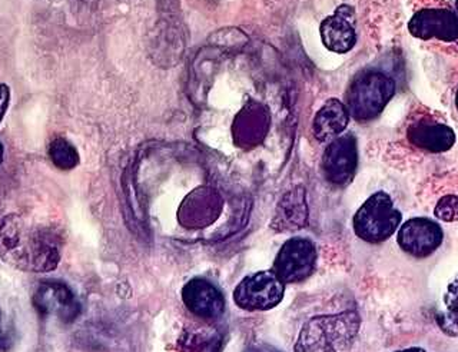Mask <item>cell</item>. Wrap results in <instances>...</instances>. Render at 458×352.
I'll use <instances>...</instances> for the list:
<instances>
[{
  "instance_id": "1",
  "label": "cell",
  "mask_w": 458,
  "mask_h": 352,
  "mask_svg": "<svg viewBox=\"0 0 458 352\" xmlns=\"http://www.w3.org/2000/svg\"><path fill=\"white\" fill-rule=\"evenodd\" d=\"M0 258L28 272H50L61 261V242L47 228H29L16 214L0 223Z\"/></svg>"
},
{
  "instance_id": "2",
  "label": "cell",
  "mask_w": 458,
  "mask_h": 352,
  "mask_svg": "<svg viewBox=\"0 0 458 352\" xmlns=\"http://www.w3.org/2000/svg\"><path fill=\"white\" fill-rule=\"evenodd\" d=\"M360 328L354 311L315 316L301 330L295 352H347Z\"/></svg>"
},
{
  "instance_id": "3",
  "label": "cell",
  "mask_w": 458,
  "mask_h": 352,
  "mask_svg": "<svg viewBox=\"0 0 458 352\" xmlns=\"http://www.w3.org/2000/svg\"><path fill=\"white\" fill-rule=\"evenodd\" d=\"M395 94V82L379 71H364L355 76L347 90L348 112L360 122H367L384 111Z\"/></svg>"
},
{
  "instance_id": "4",
  "label": "cell",
  "mask_w": 458,
  "mask_h": 352,
  "mask_svg": "<svg viewBox=\"0 0 458 352\" xmlns=\"http://www.w3.org/2000/svg\"><path fill=\"white\" fill-rule=\"evenodd\" d=\"M403 215L394 205L393 198L386 192L371 195L360 206L352 221L355 235L369 244H381L390 239L400 228Z\"/></svg>"
},
{
  "instance_id": "5",
  "label": "cell",
  "mask_w": 458,
  "mask_h": 352,
  "mask_svg": "<svg viewBox=\"0 0 458 352\" xmlns=\"http://www.w3.org/2000/svg\"><path fill=\"white\" fill-rule=\"evenodd\" d=\"M285 284L276 271H259L241 281L233 291V301L245 311H268L283 301Z\"/></svg>"
},
{
  "instance_id": "6",
  "label": "cell",
  "mask_w": 458,
  "mask_h": 352,
  "mask_svg": "<svg viewBox=\"0 0 458 352\" xmlns=\"http://www.w3.org/2000/svg\"><path fill=\"white\" fill-rule=\"evenodd\" d=\"M317 265V248L307 238H293L279 249L274 271L284 284H295L311 277Z\"/></svg>"
},
{
  "instance_id": "7",
  "label": "cell",
  "mask_w": 458,
  "mask_h": 352,
  "mask_svg": "<svg viewBox=\"0 0 458 352\" xmlns=\"http://www.w3.org/2000/svg\"><path fill=\"white\" fill-rule=\"evenodd\" d=\"M358 166L357 139L352 133L340 135L329 142L321 168L329 184L345 187L354 180Z\"/></svg>"
},
{
  "instance_id": "8",
  "label": "cell",
  "mask_w": 458,
  "mask_h": 352,
  "mask_svg": "<svg viewBox=\"0 0 458 352\" xmlns=\"http://www.w3.org/2000/svg\"><path fill=\"white\" fill-rule=\"evenodd\" d=\"M444 232L440 223L426 216L411 218L398 230L397 242L400 248L417 259L433 256L443 244Z\"/></svg>"
},
{
  "instance_id": "9",
  "label": "cell",
  "mask_w": 458,
  "mask_h": 352,
  "mask_svg": "<svg viewBox=\"0 0 458 352\" xmlns=\"http://www.w3.org/2000/svg\"><path fill=\"white\" fill-rule=\"evenodd\" d=\"M412 37L422 40L455 42L458 40V15L448 6H431L415 12L408 22Z\"/></svg>"
},
{
  "instance_id": "10",
  "label": "cell",
  "mask_w": 458,
  "mask_h": 352,
  "mask_svg": "<svg viewBox=\"0 0 458 352\" xmlns=\"http://www.w3.org/2000/svg\"><path fill=\"white\" fill-rule=\"evenodd\" d=\"M33 306L42 316H55L62 323H72L81 314V304L71 288L59 281L40 282L33 294Z\"/></svg>"
},
{
  "instance_id": "11",
  "label": "cell",
  "mask_w": 458,
  "mask_h": 352,
  "mask_svg": "<svg viewBox=\"0 0 458 352\" xmlns=\"http://www.w3.org/2000/svg\"><path fill=\"white\" fill-rule=\"evenodd\" d=\"M407 139L412 147L431 154L450 151L455 144V132L447 123L431 116H420L407 128Z\"/></svg>"
},
{
  "instance_id": "12",
  "label": "cell",
  "mask_w": 458,
  "mask_h": 352,
  "mask_svg": "<svg viewBox=\"0 0 458 352\" xmlns=\"http://www.w3.org/2000/svg\"><path fill=\"white\" fill-rule=\"evenodd\" d=\"M182 301L193 315L202 320H216L225 313V297L205 278H193L183 287Z\"/></svg>"
},
{
  "instance_id": "13",
  "label": "cell",
  "mask_w": 458,
  "mask_h": 352,
  "mask_svg": "<svg viewBox=\"0 0 458 352\" xmlns=\"http://www.w3.org/2000/svg\"><path fill=\"white\" fill-rule=\"evenodd\" d=\"M322 44L334 54H347L357 42L355 13L351 6L343 4L334 15L322 21L319 26Z\"/></svg>"
},
{
  "instance_id": "14",
  "label": "cell",
  "mask_w": 458,
  "mask_h": 352,
  "mask_svg": "<svg viewBox=\"0 0 458 352\" xmlns=\"http://www.w3.org/2000/svg\"><path fill=\"white\" fill-rule=\"evenodd\" d=\"M350 112L345 104L333 97L322 105L312 123V133L318 142H331L347 130Z\"/></svg>"
},
{
  "instance_id": "15",
  "label": "cell",
  "mask_w": 458,
  "mask_h": 352,
  "mask_svg": "<svg viewBox=\"0 0 458 352\" xmlns=\"http://www.w3.org/2000/svg\"><path fill=\"white\" fill-rule=\"evenodd\" d=\"M308 218L307 199L302 188H295L284 195L272 221V228L276 230H295L304 227Z\"/></svg>"
},
{
  "instance_id": "16",
  "label": "cell",
  "mask_w": 458,
  "mask_h": 352,
  "mask_svg": "<svg viewBox=\"0 0 458 352\" xmlns=\"http://www.w3.org/2000/svg\"><path fill=\"white\" fill-rule=\"evenodd\" d=\"M268 128V115L261 105L250 104L236 116L233 133L242 144H255L265 137Z\"/></svg>"
},
{
  "instance_id": "17",
  "label": "cell",
  "mask_w": 458,
  "mask_h": 352,
  "mask_svg": "<svg viewBox=\"0 0 458 352\" xmlns=\"http://www.w3.org/2000/svg\"><path fill=\"white\" fill-rule=\"evenodd\" d=\"M436 320L443 332L458 338V278L448 285Z\"/></svg>"
},
{
  "instance_id": "18",
  "label": "cell",
  "mask_w": 458,
  "mask_h": 352,
  "mask_svg": "<svg viewBox=\"0 0 458 352\" xmlns=\"http://www.w3.org/2000/svg\"><path fill=\"white\" fill-rule=\"evenodd\" d=\"M49 158L61 171H72L79 165V154L73 145L64 138H56L49 145Z\"/></svg>"
},
{
  "instance_id": "19",
  "label": "cell",
  "mask_w": 458,
  "mask_h": 352,
  "mask_svg": "<svg viewBox=\"0 0 458 352\" xmlns=\"http://www.w3.org/2000/svg\"><path fill=\"white\" fill-rule=\"evenodd\" d=\"M434 215L437 220L443 221V222H457L458 195H443L434 206Z\"/></svg>"
},
{
  "instance_id": "20",
  "label": "cell",
  "mask_w": 458,
  "mask_h": 352,
  "mask_svg": "<svg viewBox=\"0 0 458 352\" xmlns=\"http://www.w3.org/2000/svg\"><path fill=\"white\" fill-rule=\"evenodd\" d=\"M16 344V328L2 311H0V352H11Z\"/></svg>"
},
{
  "instance_id": "21",
  "label": "cell",
  "mask_w": 458,
  "mask_h": 352,
  "mask_svg": "<svg viewBox=\"0 0 458 352\" xmlns=\"http://www.w3.org/2000/svg\"><path fill=\"white\" fill-rule=\"evenodd\" d=\"M9 102H11V89H9L6 83H0V122L4 121V115H6Z\"/></svg>"
},
{
  "instance_id": "22",
  "label": "cell",
  "mask_w": 458,
  "mask_h": 352,
  "mask_svg": "<svg viewBox=\"0 0 458 352\" xmlns=\"http://www.w3.org/2000/svg\"><path fill=\"white\" fill-rule=\"evenodd\" d=\"M247 352H281L278 349L272 348L269 345H255V347H250L248 348Z\"/></svg>"
},
{
  "instance_id": "23",
  "label": "cell",
  "mask_w": 458,
  "mask_h": 352,
  "mask_svg": "<svg viewBox=\"0 0 458 352\" xmlns=\"http://www.w3.org/2000/svg\"><path fill=\"white\" fill-rule=\"evenodd\" d=\"M395 352H427L426 349L421 348V347H411V348L401 349V351Z\"/></svg>"
},
{
  "instance_id": "24",
  "label": "cell",
  "mask_w": 458,
  "mask_h": 352,
  "mask_svg": "<svg viewBox=\"0 0 458 352\" xmlns=\"http://www.w3.org/2000/svg\"><path fill=\"white\" fill-rule=\"evenodd\" d=\"M4 145H2V142H0V165H2V162H4Z\"/></svg>"
},
{
  "instance_id": "25",
  "label": "cell",
  "mask_w": 458,
  "mask_h": 352,
  "mask_svg": "<svg viewBox=\"0 0 458 352\" xmlns=\"http://www.w3.org/2000/svg\"><path fill=\"white\" fill-rule=\"evenodd\" d=\"M455 106H457V109H458V90H457V95H455Z\"/></svg>"
},
{
  "instance_id": "26",
  "label": "cell",
  "mask_w": 458,
  "mask_h": 352,
  "mask_svg": "<svg viewBox=\"0 0 458 352\" xmlns=\"http://www.w3.org/2000/svg\"><path fill=\"white\" fill-rule=\"evenodd\" d=\"M455 6H457V12H458V0H455Z\"/></svg>"
}]
</instances>
